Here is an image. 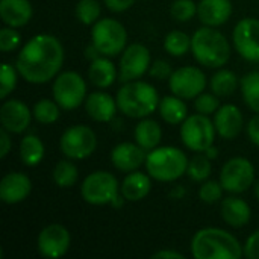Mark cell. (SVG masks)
<instances>
[{
	"label": "cell",
	"instance_id": "obj_1",
	"mask_svg": "<svg viewBox=\"0 0 259 259\" xmlns=\"http://www.w3.org/2000/svg\"><path fill=\"white\" fill-rule=\"evenodd\" d=\"M64 56L62 42L56 36L38 33L20 49L15 67L26 82L42 85L61 73Z\"/></svg>",
	"mask_w": 259,
	"mask_h": 259
},
{
	"label": "cell",
	"instance_id": "obj_2",
	"mask_svg": "<svg viewBox=\"0 0 259 259\" xmlns=\"http://www.w3.org/2000/svg\"><path fill=\"white\" fill-rule=\"evenodd\" d=\"M190 250L196 259H240L244 255L241 243L231 232L220 228L197 231L191 238Z\"/></svg>",
	"mask_w": 259,
	"mask_h": 259
},
{
	"label": "cell",
	"instance_id": "obj_3",
	"mask_svg": "<svg viewBox=\"0 0 259 259\" xmlns=\"http://www.w3.org/2000/svg\"><path fill=\"white\" fill-rule=\"evenodd\" d=\"M118 111L129 118H146L152 115L159 106V94L156 88L144 80L124 82L117 91Z\"/></svg>",
	"mask_w": 259,
	"mask_h": 259
},
{
	"label": "cell",
	"instance_id": "obj_4",
	"mask_svg": "<svg viewBox=\"0 0 259 259\" xmlns=\"http://www.w3.org/2000/svg\"><path fill=\"white\" fill-rule=\"evenodd\" d=\"M191 53L200 65L222 68L231 59V44L219 29L203 26L191 36Z\"/></svg>",
	"mask_w": 259,
	"mask_h": 259
},
{
	"label": "cell",
	"instance_id": "obj_5",
	"mask_svg": "<svg viewBox=\"0 0 259 259\" xmlns=\"http://www.w3.org/2000/svg\"><path fill=\"white\" fill-rule=\"evenodd\" d=\"M187 155L175 146H158L147 152L146 171L158 182H175L187 175Z\"/></svg>",
	"mask_w": 259,
	"mask_h": 259
},
{
	"label": "cell",
	"instance_id": "obj_6",
	"mask_svg": "<svg viewBox=\"0 0 259 259\" xmlns=\"http://www.w3.org/2000/svg\"><path fill=\"white\" fill-rule=\"evenodd\" d=\"M91 44L103 56H117L127 46L126 27L115 18H100L91 26Z\"/></svg>",
	"mask_w": 259,
	"mask_h": 259
},
{
	"label": "cell",
	"instance_id": "obj_7",
	"mask_svg": "<svg viewBox=\"0 0 259 259\" xmlns=\"http://www.w3.org/2000/svg\"><path fill=\"white\" fill-rule=\"evenodd\" d=\"M120 194V184L117 178L105 170L90 173L80 185L82 199L94 206L112 205Z\"/></svg>",
	"mask_w": 259,
	"mask_h": 259
},
{
	"label": "cell",
	"instance_id": "obj_8",
	"mask_svg": "<svg viewBox=\"0 0 259 259\" xmlns=\"http://www.w3.org/2000/svg\"><path fill=\"white\" fill-rule=\"evenodd\" d=\"M215 126L209 115L193 114L181 124V140L184 146L196 153H205L215 141Z\"/></svg>",
	"mask_w": 259,
	"mask_h": 259
},
{
	"label": "cell",
	"instance_id": "obj_9",
	"mask_svg": "<svg viewBox=\"0 0 259 259\" xmlns=\"http://www.w3.org/2000/svg\"><path fill=\"white\" fill-rule=\"evenodd\" d=\"M53 99L64 111L77 109L87 99V82L77 71L59 73L52 85Z\"/></svg>",
	"mask_w": 259,
	"mask_h": 259
},
{
	"label": "cell",
	"instance_id": "obj_10",
	"mask_svg": "<svg viewBox=\"0 0 259 259\" xmlns=\"http://www.w3.org/2000/svg\"><path fill=\"white\" fill-rule=\"evenodd\" d=\"M59 149L62 155L73 161H80L90 158L97 149L96 132L85 126L76 124L64 131L59 138Z\"/></svg>",
	"mask_w": 259,
	"mask_h": 259
},
{
	"label": "cell",
	"instance_id": "obj_11",
	"mask_svg": "<svg viewBox=\"0 0 259 259\" xmlns=\"http://www.w3.org/2000/svg\"><path fill=\"white\" fill-rule=\"evenodd\" d=\"M255 182V167L243 156L231 158L220 171V184L231 194L246 193Z\"/></svg>",
	"mask_w": 259,
	"mask_h": 259
},
{
	"label": "cell",
	"instance_id": "obj_12",
	"mask_svg": "<svg viewBox=\"0 0 259 259\" xmlns=\"http://www.w3.org/2000/svg\"><path fill=\"white\" fill-rule=\"evenodd\" d=\"M152 56L150 50L140 42L126 46L121 52L118 62V79L120 82H131L141 79L150 68Z\"/></svg>",
	"mask_w": 259,
	"mask_h": 259
},
{
	"label": "cell",
	"instance_id": "obj_13",
	"mask_svg": "<svg viewBox=\"0 0 259 259\" xmlns=\"http://www.w3.org/2000/svg\"><path fill=\"white\" fill-rule=\"evenodd\" d=\"M171 93L184 100H194L206 88V76L199 67L185 65L173 71L168 79Z\"/></svg>",
	"mask_w": 259,
	"mask_h": 259
},
{
	"label": "cell",
	"instance_id": "obj_14",
	"mask_svg": "<svg viewBox=\"0 0 259 259\" xmlns=\"http://www.w3.org/2000/svg\"><path fill=\"white\" fill-rule=\"evenodd\" d=\"M232 42L237 53L249 61L259 62V20L246 17L240 20L232 32Z\"/></svg>",
	"mask_w": 259,
	"mask_h": 259
},
{
	"label": "cell",
	"instance_id": "obj_15",
	"mask_svg": "<svg viewBox=\"0 0 259 259\" xmlns=\"http://www.w3.org/2000/svg\"><path fill=\"white\" fill-rule=\"evenodd\" d=\"M71 246V235L61 223H52L41 229L36 238V249L41 256L56 259L64 256Z\"/></svg>",
	"mask_w": 259,
	"mask_h": 259
},
{
	"label": "cell",
	"instance_id": "obj_16",
	"mask_svg": "<svg viewBox=\"0 0 259 259\" xmlns=\"http://www.w3.org/2000/svg\"><path fill=\"white\" fill-rule=\"evenodd\" d=\"M33 118L29 106L18 99H6L0 108L2 127L11 134H23Z\"/></svg>",
	"mask_w": 259,
	"mask_h": 259
},
{
	"label": "cell",
	"instance_id": "obj_17",
	"mask_svg": "<svg viewBox=\"0 0 259 259\" xmlns=\"http://www.w3.org/2000/svg\"><path fill=\"white\" fill-rule=\"evenodd\" d=\"M32 193V181L21 171H11L0 181V200L5 205L24 202Z\"/></svg>",
	"mask_w": 259,
	"mask_h": 259
},
{
	"label": "cell",
	"instance_id": "obj_18",
	"mask_svg": "<svg viewBox=\"0 0 259 259\" xmlns=\"http://www.w3.org/2000/svg\"><path fill=\"white\" fill-rule=\"evenodd\" d=\"M214 126L223 140H235L243 132L244 117L237 105H222L214 114Z\"/></svg>",
	"mask_w": 259,
	"mask_h": 259
},
{
	"label": "cell",
	"instance_id": "obj_19",
	"mask_svg": "<svg viewBox=\"0 0 259 259\" xmlns=\"http://www.w3.org/2000/svg\"><path fill=\"white\" fill-rule=\"evenodd\" d=\"M146 156L147 153L141 146L129 141L117 144L111 152L112 165L123 173H131L138 170L141 165L146 164Z\"/></svg>",
	"mask_w": 259,
	"mask_h": 259
},
{
	"label": "cell",
	"instance_id": "obj_20",
	"mask_svg": "<svg viewBox=\"0 0 259 259\" xmlns=\"http://www.w3.org/2000/svg\"><path fill=\"white\" fill-rule=\"evenodd\" d=\"M83 105L88 117L97 123H109L111 120H114L118 111L117 99H114L111 94L105 91L90 93Z\"/></svg>",
	"mask_w": 259,
	"mask_h": 259
},
{
	"label": "cell",
	"instance_id": "obj_21",
	"mask_svg": "<svg viewBox=\"0 0 259 259\" xmlns=\"http://www.w3.org/2000/svg\"><path fill=\"white\" fill-rule=\"evenodd\" d=\"M232 11L231 0H200L197 3V17L203 26H223L231 18Z\"/></svg>",
	"mask_w": 259,
	"mask_h": 259
},
{
	"label": "cell",
	"instance_id": "obj_22",
	"mask_svg": "<svg viewBox=\"0 0 259 259\" xmlns=\"http://www.w3.org/2000/svg\"><path fill=\"white\" fill-rule=\"evenodd\" d=\"M220 214H222V219L225 220V223L234 229L244 228L246 225H249V222L252 219V209H250L249 203L235 196H229L222 200Z\"/></svg>",
	"mask_w": 259,
	"mask_h": 259
},
{
	"label": "cell",
	"instance_id": "obj_23",
	"mask_svg": "<svg viewBox=\"0 0 259 259\" xmlns=\"http://www.w3.org/2000/svg\"><path fill=\"white\" fill-rule=\"evenodd\" d=\"M33 15V8L29 0H0V17L5 26L23 27Z\"/></svg>",
	"mask_w": 259,
	"mask_h": 259
},
{
	"label": "cell",
	"instance_id": "obj_24",
	"mask_svg": "<svg viewBox=\"0 0 259 259\" xmlns=\"http://www.w3.org/2000/svg\"><path fill=\"white\" fill-rule=\"evenodd\" d=\"M152 191V178L147 173H143L140 170L131 171L124 176L120 193L126 199V202H141L149 196Z\"/></svg>",
	"mask_w": 259,
	"mask_h": 259
},
{
	"label": "cell",
	"instance_id": "obj_25",
	"mask_svg": "<svg viewBox=\"0 0 259 259\" xmlns=\"http://www.w3.org/2000/svg\"><path fill=\"white\" fill-rule=\"evenodd\" d=\"M88 77L96 88L105 90L115 82V79L118 77V70L109 59V56L102 55L91 61V65L88 68Z\"/></svg>",
	"mask_w": 259,
	"mask_h": 259
},
{
	"label": "cell",
	"instance_id": "obj_26",
	"mask_svg": "<svg viewBox=\"0 0 259 259\" xmlns=\"http://www.w3.org/2000/svg\"><path fill=\"white\" fill-rule=\"evenodd\" d=\"M134 137H135V143L138 146H141L146 152H150L155 147H158L162 140L161 124L156 120H152L147 117L141 118L138 121V124L135 126Z\"/></svg>",
	"mask_w": 259,
	"mask_h": 259
},
{
	"label": "cell",
	"instance_id": "obj_27",
	"mask_svg": "<svg viewBox=\"0 0 259 259\" xmlns=\"http://www.w3.org/2000/svg\"><path fill=\"white\" fill-rule=\"evenodd\" d=\"M158 111H159L161 118L171 126L182 124L185 118L188 117V106L185 105L182 97H178L175 94L165 96L164 99H161Z\"/></svg>",
	"mask_w": 259,
	"mask_h": 259
},
{
	"label": "cell",
	"instance_id": "obj_28",
	"mask_svg": "<svg viewBox=\"0 0 259 259\" xmlns=\"http://www.w3.org/2000/svg\"><path fill=\"white\" fill-rule=\"evenodd\" d=\"M18 155H20L23 165L36 167L41 164V161L44 159V155H46L44 143L36 135H26L20 141Z\"/></svg>",
	"mask_w": 259,
	"mask_h": 259
},
{
	"label": "cell",
	"instance_id": "obj_29",
	"mask_svg": "<svg viewBox=\"0 0 259 259\" xmlns=\"http://www.w3.org/2000/svg\"><path fill=\"white\" fill-rule=\"evenodd\" d=\"M209 85L214 94H217L219 97H228L237 91V88L240 87V79L234 71L219 68V71L211 77Z\"/></svg>",
	"mask_w": 259,
	"mask_h": 259
},
{
	"label": "cell",
	"instance_id": "obj_30",
	"mask_svg": "<svg viewBox=\"0 0 259 259\" xmlns=\"http://www.w3.org/2000/svg\"><path fill=\"white\" fill-rule=\"evenodd\" d=\"M53 182L59 187V188H71L79 178V170L76 167V164L73 162V159H62L59 161L52 173Z\"/></svg>",
	"mask_w": 259,
	"mask_h": 259
},
{
	"label": "cell",
	"instance_id": "obj_31",
	"mask_svg": "<svg viewBox=\"0 0 259 259\" xmlns=\"http://www.w3.org/2000/svg\"><path fill=\"white\" fill-rule=\"evenodd\" d=\"M164 49L170 56H185L191 52V36L182 30H171L164 38Z\"/></svg>",
	"mask_w": 259,
	"mask_h": 259
},
{
	"label": "cell",
	"instance_id": "obj_32",
	"mask_svg": "<svg viewBox=\"0 0 259 259\" xmlns=\"http://www.w3.org/2000/svg\"><path fill=\"white\" fill-rule=\"evenodd\" d=\"M61 106L58 105V102L53 99H41L38 100L33 108H32V114H33V120H36L41 124H53L59 120L61 117Z\"/></svg>",
	"mask_w": 259,
	"mask_h": 259
},
{
	"label": "cell",
	"instance_id": "obj_33",
	"mask_svg": "<svg viewBox=\"0 0 259 259\" xmlns=\"http://www.w3.org/2000/svg\"><path fill=\"white\" fill-rule=\"evenodd\" d=\"M240 88L246 105L259 114V71H250L240 80Z\"/></svg>",
	"mask_w": 259,
	"mask_h": 259
},
{
	"label": "cell",
	"instance_id": "obj_34",
	"mask_svg": "<svg viewBox=\"0 0 259 259\" xmlns=\"http://www.w3.org/2000/svg\"><path fill=\"white\" fill-rule=\"evenodd\" d=\"M211 173H212V164L205 153H197L188 161L187 175L191 181L202 184L209 179Z\"/></svg>",
	"mask_w": 259,
	"mask_h": 259
},
{
	"label": "cell",
	"instance_id": "obj_35",
	"mask_svg": "<svg viewBox=\"0 0 259 259\" xmlns=\"http://www.w3.org/2000/svg\"><path fill=\"white\" fill-rule=\"evenodd\" d=\"M76 18L83 26H93L97 20H100V3L97 0H79L76 5Z\"/></svg>",
	"mask_w": 259,
	"mask_h": 259
},
{
	"label": "cell",
	"instance_id": "obj_36",
	"mask_svg": "<svg viewBox=\"0 0 259 259\" xmlns=\"http://www.w3.org/2000/svg\"><path fill=\"white\" fill-rule=\"evenodd\" d=\"M18 70L15 65L9 64V62H3L2 64V70H0V99L6 100L12 91L17 87V80H18Z\"/></svg>",
	"mask_w": 259,
	"mask_h": 259
},
{
	"label": "cell",
	"instance_id": "obj_37",
	"mask_svg": "<svg viewBox=\"0 0 259 259\" xmlns=\"http://www.w3.org/2000/svg\"><path fill=\"white\" fill-rule=\"evenodd\" d=\"M223 185L219 182V181H205L202 182L200 188H199V199L203 202V203H208V205H214V203H219L223 200Z\"/></svg>",
	"mask_w": 259,
	"mask_h": 259
},
{
	"label": "cell",
	"instance_id": "obj_38",
	"mask_svg": "<svg viewBox=\"0 0 259 259\" xmlns=\"http://www.w3.org/2000/svg\"><path fill=\"white\" fill-rule=\"evenodd\" d=\"M197 14V3L194 0H175L170 6V15L179 21L187 23Z\"/></svg>",
	"mask_w": 259,
	"mask_h": 259
},
{
	"label": "cell",
	"instance_id": "obj_39",
	"mask_svg": "<svg viewBox=\"0 0 259 259\" xmlns=\"http://www.w3.org/2000/svg\"><path fill=\"white\" fill-rule=\"evenodd\" d=\"M220 100H219V96L214 94V93H202L199 94L196 99H194V109L196 112L199 114H203V115H214L219 108H220Z\"/></svg>",
	"mask_w": 259,
	"mask_h": 259
},
{
	"label": "cell",
	"instance_id": "obj_40",
	"mask_svg": "<svg viewBox=\"0 0 259 259\" xmlns=\"http://www.w3.org/2000/svg\"><path fill=\"white\" fill-rule=\"evenodd\" d=\"M21 42V35L17 30V27H11V26H5L0 30V50L3 53H9L14 52Z\"/></svg>",
	"mask_w": 259,
	"mask_h": 259
},
{
	"label": "cell",
	"instance_id": "obj_41",
	"mask_svg": "<svg viewBox=\"0 0 259 259\" xmlns=\"http://www.w3.org/2000/svg\"><path fill=\"white\" fill-rule=\"evenodd\" d=\"M149 74L153 79L165 80V79H170V76L173 74V70H171V65L165 59H156L150 64Z\"/></svg>",
	"mask_w": 259,
	"mask_h": 259
},
{
	"label": "cell",
	"instance_id": "obj_42",
	"mask_svg": "<svg viewBox=\"0 0 259 259\" xmlns=\"http://www.w3.org/2000/svg\"><path fill=\"white\" fill-rule=\"evenodd\" d=\"M244 256L249 259H259V229L246 240Z\"/></svg>",
	"mask_w": 259,
	"mask_h": 259
},
{
	"label": "cell",
	"instance_id": "obj_43",
	"mask_svg": "<svg viewBox=\"0 0 259 259\" xmlns=\"http://www.w3.org/2000/svg\"><path fill=\"white\" fill-rule=\"evenodd\" d=\"M103 3L111 12L120 14V12H124V11L131 9L134 6L135 0H103Z\"/></svg>",
	"mask_w": 259,
	"mask_h": 259
},
{
	"label": "cell",
	"instance_id": "obj_44",
	"mask_svg": "<svg viewBox=\"0 0 259 259\" xmlns=\"http://www.w3.org/2000/svg\"><path fill=\"white\" fill-rule=\"evenodd\" d=\"M12 149V140H11V132L2 127L0 131V158L5 159Z\"/></svg>",
	"mask_w": 259,
	"mask_h": 259
},
{
	"label": "cell",
	"instance_id": "obj_45",
	"mask_svg": "<svg viewBox=\"0 0 259 259\" xmlns=\"http://www.w3.org/2000/svg\"><path fill=\"white\" fill-rule=\"evenodd\" d=\"M247 137L252 144L259 147V114L250 118V121L247 124Z\"/></svg>",
	"mask_w": 259,
	"mask_h": 259
},
{
	"label": "cell",
	"instance_id": "obj_46",
	"mask_svg": "<svg viewBox=\"0 0 259 259\" xmlns=\"http://www.w3.org/2000/svg\"><path fill=\"white\" fill-rule=\"evenodd\" d=\"M153 259H185V255L181 253V252H176V250H171V249H162V250H158L156 253L152 255Z\"/></svg>",
	"mask_w": 259,
	"mask_h": 259
},
{
	"label": "cell",
	"instance_id": "obj_47",
	"mask_svg": "<svg viewBox=\"0 0 259 259\" xmlns=\"http://www.w3.org/2000/svg\"><path fill=\"white\" fill-rule=\"evenodd\" d=\"M85 56H87L88 59L94 61L96 58H99V56H100V53H99V50L91 44V46H88V47H87V50H85Z\"/></svg>",
	"mask_w": 259,
	"mask_h": 259
},
{
	"label": "cell",
	"instance_id": "obj_48",
	"mask_svg": "<svg viewBox=\"0 0 259 259\" xmlns=\"http://www.w3.org/2000/svg\"><path fill=\"white\" fill-rule=\"evenodd\" d=\"M205 155H206V156H208L209 159H214V158L217 156V149H215L214 146H211V147H209V149H208V150L205 152Z\"/></svg>",
	"mask_w": 259,
	"mask_h": 259
},
{
	"label": "cell",
	"instance_id": "obj_49",
	"mask_svg": "<svg viewBox=\"0 0 259 259\" xmlns=\"http://www.w3.org/2000/svg\"><path fill=\"white\" fill-rule=\"evenodd\" d=\"M255 196L258 197V200H259V181L256 182V185H255Z\"/></svg>",
	"mask_w": 259,
	"mask_h": 259
}]
</instances>
